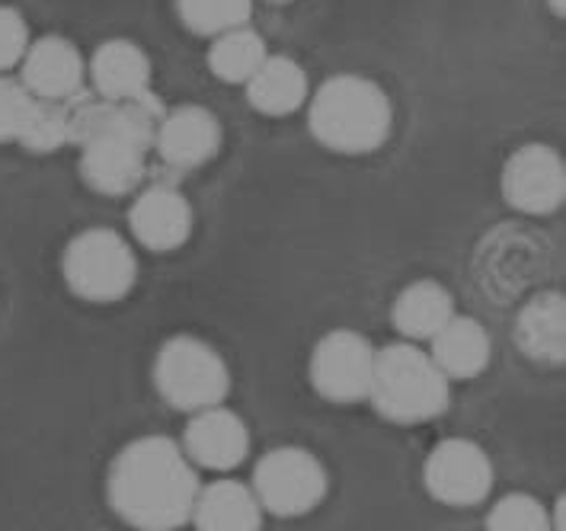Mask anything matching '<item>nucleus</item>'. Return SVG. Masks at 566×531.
<instances>
[{
  "label": "nucleus",
  "mask_w": 566,
  "mask_h": 531,
  "mask_svg": "<svg viewBox=\"0 0 566 531\" xmlns=\"http://www.w3.org/2000/svg\"><path fill=\"white\" fill-rule=\"evenodd\" d=\"M199 468L170 436H142L113 458L106 500L125 525L174 531L189 522L199 493Z\"/></svg>",
  "instance_id": "1"
},
{
  "label": "nucleus",
  "mask_w": 566,
  "mask_h": 531,
  "mask_svg": "<svg viewBox=\"0 0 566 531\" xmlns=\"http://www.w3.org/2000/svg\"><path fill=\"white\" fill-rule=\"evenodd\" d=\"M307 128L333 154H371L390 138L394 106L371 77L333 74L307 96Z\"/></svg>",
  "instance_id": "2"
},
{
  "label": "nucleus",
  "mask_w": 566,
  "mask_h": 531,
  "mask_svg": "<svg viewBox=\"0 0 566 531\" xmlns=\"http://www.w3.org/2000/svg\"><path fill=\"white\" fill-rule=\"evenodd\" d=\"M368 400L381 419L419 426L451 407V382L426 350L413 340H400L375 353Z\"/></svg>",
  "instance_id": "3"
},
{
  "label": "nucleus",
  "mask_w": 566,
  "mask_h": 531,
  "mask_svg": "<svg viewBox=\"0 0 566 531\" xmlns=\"http://www.w3.org/2000/svg\"><path fill=\"white\" fill-rule=\"evenodd\" d=\"M154 387L179 414H196L214 404H224L231 394V368L202 336L179 333L160 343L150 365Z\"/></svg>",
  "instance_id": "4"
},
{
  "label": "nucleus",
  "mask_w": 566,
  "mask_h": 531,
  "mask_svg": "<svg viewBox=\"0 0 566 531\" xmlns=\"http://www.w3.org/2000/svg\"><path fill=\"white\" fill-rule=\"evenodd\" d=\"M61 275L71 295L113 304L138 282V257L132 243L113 228H87L67 240L61 253Z\"/></svg>",
  "instance_id": "5"
},
{
  "label": "nucleus",
  "mask_w": 566,
  "mask_h": 531,
  "mask_svg": "<svg viewBox=\"0 0 566 531\" xmlns=\"http://www.w3.org/2000/svg\"><path fill=\"white\" fill-rule=\"evenodd\" d=\"M329 490L324 461L298 445H279L253 468V493L263 512L279 519H295L314 512Z\"/></svg>",
  "instance_id": "6"
},
{
  "label": "nucleus",
  "mask_w": 566,
  "mask_h": 531,
  "mask_svg": "<svg viewBox=\"0 0 566 531\" xmlns=\"http://www.w3.org/2000/svg\"><path fill=\"white\" fill-rule=\"evenodd\" d=\"M375 346L358 330H329L317 340L307 375L311 387L329 404H358L368 400L371 372H375Z\"/></svg>",
  "instance_id": "7"
},
{
  "label": "nucleus",
  "mask_w": 566,
  "mask_h": 531,
  "mask_svg": "<svg viewBox=\"0 0 566 531\" xmlns=\"http://www.w3.org/2000/svg\"><path fill=\"white\" fill-rule=\"evenodd\" d=\"M422 483L432 500L468 509L493 493L496 471L490 455L478 442L446 439L429 451L422 465Z\"/></svg>",
  "instance_id": "8"
},
{
  "label": "nucleus",
  "mask_w": 566,
  "mask_h": 531,
  "mask_svg": "<svg viewBox=\"0 0 566 531\" xmlns=\"http://www.w3.org/2000/svg\"><path fill=\"white\" fill-rule=\"evenodd\" d=\"M503 199L522 215H551L566 202L564 154L551 145H522L506 157Z\"/></svg>",
  "instance_id": "9"
},
{
  "label": "nucleus",
  "mask_w": 566,
  "mask_h": 531,
  "mask_svg": "<svg viewBox=\"0 0 566 531\" xmlns=\"http://www.w3.org/2000/svg\"><path fill=\"white\" fill-rule=\"evenodd\" d=\"M221 142H224L221 122L209 106H199V103H186V106H177V110H167L157 122V132H154L157 157L167 167H177V170L206 167L221 150Z\"/></svg>",
  "instance_id": "10"
},
{
  "label": "nucleus",
  "mask_w": 566,
  "mask_h": 531,
  "mask_svg": "<svg viewBox=\"0 0 566 531\" xmlns=\"http://www.w3.org/2000/svg\"><path fill=\"white\" fill-rule=\"evenodd\" d=\"M182 451L196 468L224 473L240 468L250 455V429L234 410L214 404L196 410L182 429Z\"/></svg>",
  "instance_id": "11"
},
{
  "label": "nucleus",
  "mask_w": 566,
  "mask_h": 531,
  "mask_svg": "<svg viewBox=\"0 0 566 531\" xmlns=\"http://www.w3.org/2000/svg\"><path fill=\"white\" fill-rule=\"evenodd\" d=\"M537 237L541 235H528L522 228L503 225L480 243L478 279L496 301L525 292V285L544 272V263H535Z\"/></svg>",
  "instance_id": "12"
},
{
  "label": "nucleus",
  "mask_w": 566,
  "mask_h": 531,
  "mask_svg": "<svg viewBox=\"0 0 566 531\" xmlns=\"http://www.w3.org/2000/svg\"><path fill=\"white\" fill-rule=\"evenodd\" d=\"M20 81L39 100H71L84 90L87 59L64 35H42L27 45L20 59Z\"/></svg>",
  "instance_id": "13"
},
{
  "label": "nucleus",
  "mask_w": 566,
  "mask_h": 531,
  "mask_svg": "<svg viewBox=\"0 0 566 531\" xmlns=\"http://www.w3.org/2000/svg\"><path fill=\"white\" fill-rule=\"evenodd\" d=\"M192 225H196L192 206L174 186H150L128 208L132 237L150 253L179 250L192 235Z\"/></svg>",
  "instance_id": "14"
},
{
  "label": "nucleus",
  "mask_w": 566,
  "mask_h": 531,
  "mask_svg": "<svg viewBox=\"0 0 566 531\" xmlns=\"http://www.w3.org/2000/svg\"><path fill=\"white\" fill-rule=\"evenodd\" d=\"M148 150L119 135L90 138L81 145V179L99 196L135 192L148 174Z\"/></svg>",
  "instance_id": "15"
},
{
  "label": "nucleus",
  "mask_w": 566,
  "mask_h": 531,
  "mask_svg": "<svg viewBox=\"0 0 566 531\" xmlns=\"http://www.w3.org/2000/svg\"><path fill=\"white\" fill-rule=\"evenodd\" d=\"M515 346L528 362L560 368L566 362V301L560 292H537L522 311L515 314L512 326Z\"/></svg>",
  "instance_id": "16"
},
{
  "label": "nucleus",
  "mask_w": 566,
  "mask_h": 531,
  "mask_svg": "<svg viewBox=\"0 0 566 531\" xmlns=\"http://www.w3.org/2000/svg\"><path fill=\"white\" fill-rule=\"evenodd\" d=\"M150 71L148 52L132 39H106L87 61L93 93L106 100H128L150 90Z\"/></svg>",
  "instance_id": "17"
},
{
  "label": "nucleus",
  "mask_w": 566,
  "mask_h": 531,
  "mask_svg": "<svg viewBox=\"0 0 566 531\" xmlns=\"http://www.w3.org/2000/svg\"><path fill=\"white\" fill-rule=\"evenodd\" d=\"M432 358L448 375V382H471L486 372L493 358V340L490 330L464 314H451L448 324L429 340Z\"/></svg>",
  "instance_id": "18"
},
{
  "label": "nucleus",
  "mask_w": 566,
  "mask_h": 531,
  "mask_svg": "<svg viewBox=\"0 0 566 531\" xmlns=\"http://www.w3.org/2000/svg\"><path fill=\"white\" fill-rule=\"evenodd\" d=\"M243 87H247V103L260 116L269 118L298 113L311 96L307 71L289 55H266V61L250 74V81Z\"/></svg>",
  "instance_id": "19"
},
{
  "label": "nucleus",
  "mask_w": 566,
  "mask_h": 531,
  "mask_svg": "<svg viewBox=\"0 0 566 531\" xmlns=\"http://www.w3.org/2000/svg\"><path fill=\"white\" fill-rule=\"evenodd\" d=\"M189 522L202 531H256L263 529V506L253 487L240 480H214L199 487Z\"/></svg>",
  "instance_id": "20"
},
{
  "label": "nucleus",
  "mask_w": 566,
  "mask_h": 531,
  "mask_svg": "<svg viewBox=\"0 0 566 531\" xmlns=\"http://www.w3.org/2000/svg\"><path fill=\"white\" fill-rule=\"evenodd\" d=\"M454 314V298L436 279H417L394 298L390 321L403 340H432Z\"/></svg>",
  "instance_id": "21"
},
{
  "label": "nucleus",
  "mask_w": 566,
  "mask_h": 531,
  "mask_svg": "<svg viewBox=\"0 0 566 531\" xmlns=\"http://www.w3.org/2000/svg\"><path fill=\"white\" fill-rule=\"evenodd\" d=\"M266 39L250 27H234L211 35L209 71L224 84H247L250 74L266 61Z\"/></svg>",
  "instance_id": "22"
},
{
  "label": "nucleus",
  "mask_w": 566,
  "mask_h": 531,
  "mask_svg": "<svg viewBox=\"0 0 566 531\" xmlns=\"http://www.w3.org/2000/svg\"><path fill=\"white\" fill-rule=\"evenodd\" d=\"M17 145L30 154H55L67 145V103L32 96L23 125L17 132Z\"/></svg>",
  "instance_id": "23"
},
{
  "label": "nucleus",
  "mask_w": 566,
  "mask_h": 531,
  "mask_svg": "<svg viewBox=\"0 0 566 531\" xmlns=\"http://www.w3.org/2000/svg\"><path fill=\"white\" fill-rule=\"evenodd\" d=\"M179 23L192 35H218V32L247 27L253 17V0H177Z\"/></svg>",
  "instance_id": "24"
},
{
  "label": "nucleus",
  "mask_w": 566,
  "mask_h": 531,
  "mask_svg": "<svg viewBox=\"0 0 566 531\" xmlns=\"http://www.w3.org/2000/svg\"><path fill=\"white\" fill-rule=\"evenodd\" d=\"M483 525L490 531H544L551 529V512L532 493H509L490 506Z\"/></svg>",
  "instance_id": "25"
},
{
  "label": "nucleus",
  "mask_w": 566,
  "mask_h": 531,
  "mask_svg": "<svg viewBox=\"0 0 566 531\" xmlns=\"http://www.w3.org/2000/svg\"><path fill=\"white\" fill-rule=\"evenodd\" d=\"M32 93L23 87V81L0 74V145L17 142V132L23 125V116L30 110Z\"/></svg>",
  "instance_id": "26"
},
{
  "label": "nucleus",
  "mask_w": 566,
  "mask_h": 531,
  "mask_svg": "<svg viewBox=\"0 0 566 531\" xmlns=\"http://www.w3.org/2000/svg\"><path fill=\"white\" fill-rule=\"evenodd\" d=\"M30 45V23L20 10L0 7V74L13 71Z\"/></svg>",
  "instance_id": "27"
},
{
  "label": "nucleus",
  "mask_w": 566,
  "mask_h": 531,
  "mask_svg": "<svg viewBox=\"0 0 566 531\" xmlns=\"http://www.w3.org/2000/svg\"><path fill=\"white\" fill-rule=\"evenodd\" d=\"M547 7H551L554 17H564L566 13V0H547Z\"/></svg>",
  "instance_id": "28"
}]
</instances>
